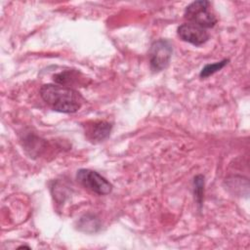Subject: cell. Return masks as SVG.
<instances>
[{"label":"cell","instance_id":"cell-1","mask_svg":"<svg viewBox=\"0 0 250 250\" xmlns=\"http://www.w3.org/2000/svg\"><path fill=\"white\" fill-rule=\"evenodd\" d=\"M43 101L54 110L63 113L76 112L83 104L84 99L74 89L58 84H45L40 88Z\"/></svg>","mask_w":250,"mask_h":250},{"label":"cell","instance_id":"cell-2","mask_svg":"<svg viewBox=\"0 0 250 250\" xmlns=\"http://www.w3.org/2000/svg\"><path fill=\"white\" fill-rule=\"evenodd\" d=\"M185 18L188 22L205 29L213 27L217 22V18L210 9V2L206 0L190 3L185 10Z\"/></svg>","mask_w":250,"mask_h":250},{"label":"cell","instance_id":"cell-3","mask_svg":"<svg viewBox=\"0 0 250 250\" xmlns=\"http://www.w3.org/2000/svg\"><path fill=\"white\" fill-rule=\"evenodd\" d=\"M76 179L85 188L100 195L108 194L112 190V185L105 178L90 169L78 170Z\"/></svg>","mask_w":250,"mask_h":250},{"label":"cell","instance_id":"cell-4","mask_svg":"<svg viewBox=\"0 0 250 250\" xmlns=\"http://www.w3.org/2000/svg\"><path fill=\"white\" fill-rule=\"evenodd\" d=\"M173 48L170 41L159 39L154 41L149 50V63L153 71H161L167 67L171 60Z\"/></svg>","mask_w":250,"mask_h":250},{"label":"cell","instance_id":"cell-5","mask_svg":"<svg viewBox=\"0 0 250 250\" xmlns=\"http://www.w3.org/2000/svg\"><path fill=\"white\" fill-rule=\"evenodd\" d=\"M178 35L182 40L195 46H200L209 39V34L205 28L190 22L180 25L178 27Z\"/></svg>","mask_w":250,"mask_h":250},{"label":"cell","instance_id":"cell-6","mask_svg":"<svg viewBox=\"0 0 250 250\" xmlns=\"http://www.w3.org/2000/svg\"><path fill=\"white\" fill-rule=\"evenodd\" d=\"M111 124L105 121H95L86 125L85 135L91 142H102L111 131Z\"/></svg>","mask_w":250,"mask_h":250},{"label":"cell","instance_id":"cell-7","mask_svg":"<svg viewBox=\"0 0 250 250\" xmlns=\"http://www.w3.org/2000/svg\"><path fill=\"white\" fill-rule=\"evenodd\" d=\"M78 229L85 232H95L100 229V222L94 216L85 215L79 220Z\"/></svg>","mask_w":250,"mask_h":250},{"label":"cell","instance_id":"cell-8","mask_svg":"<svg viewBox=\"0 0 250 250\" xmlns=\"http://www.w3.org/2000/svg\"><path fill=\"white\" fill-rule=\"evenodd\" d=\"M79 72L74 70H63L56 75H54V81L58 83V85L67 86L73 84L78 78Z\"/></svg>","mask_w":250,"mask_h":250},{"label":"cell","instance_id":"cell-9","mask_svg":"<svg viewBox=\"0 0 250 250\" xmlns=\"http://www.w3.org/2000/svg\"><path fill=\"white\" fill-rule=\"evenodd\" d=\"M229 62V60H223L214 63H210V64H206L200 71V77L201 78H206L212 74H214L215 72L221 70L224 66L227 65V63Z\"/></svg>","mask_w":250,"mask_h":250},{"label":"cell","instance_id":"cell-10","mask_svg":"<svg viewBox=\"0 0 250 250\" xmlns=\"http://www.w3.org/2000/svg\"><path fill=\"white\" fill-rule=\"evenodd\" d=\"M194 185V195L197 203L199 205L202 204L203 199V192H204V177L202 175H197L194 177L193 180Z\"/></svg>","mask_w":250,"mask_h":250}]
</instances>
